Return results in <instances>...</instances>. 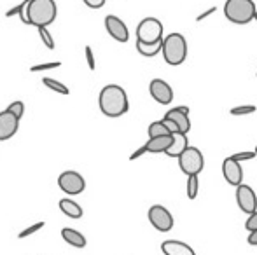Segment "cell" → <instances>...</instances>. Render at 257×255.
Wrapping results in <instances>:
<instances>
[{"mask_svg":"<svg viewBox=\"0 0 257 255\" xmlns=\"http://www.w3.org/2000/svg\"><path fill=\"white\" fill-rule=\"evenodd\" d=\"M163 58L172 67H179L187 58V41L182 34H168L161 44Z\"/></svg>","mask_w":257,"mask_h":255,"instance_id":"3957f363","label":"cell"},{"mask_svg":"<svg viewBox=\"0 0 257 255\" xmlns=\"http://www.w3.org/2000/svg\"><path fill=\"white\" fill-rule=\"evenodd\" d=\"M58 16V7L54 0H25V7L20 18L25 25L32 27H49Z\"/></svg>","mask_w":257,"mask_h":255,"instance_id":"6da1fadb","label":"cell"},{"mask_svg":"<svg viewBox=\"0 0 257 255\" xmlns=\"http://www.w3.org/2000/svg\"><path fill=\"white\" fill-rule=\"evenodd\" d=\"M254 20H257V11H255V16H254Z\"/></svg>","mask_w":257,"mask_h":255,"instance_id":"f35d334b","label":"cell"},{"mask_svg":"<svg viewBox=\"0 0 257 255\" xmlns=\"http://www.w3.org/2000/svg\"><path fill=\"white\" fill-rule=\"evenodd\" d=\"M163 23L158 18H146L137 27V41L144 44H154L163 41Z\"/></svg>","mask_w":257,"mask_h":255,"instance_id":"8992f818","label":"cell"},{"mask_svg":"<svg viewBox=\"0 0 257 255\" xmlns=\"http://www.w3.org/2000/svg\"><path fill=\"white\" fill-rule=\"evenodd\" d=\"M18 128H20V119H16L7 110L0 112V142H6V140L13 138L18 133Z\"/></svg>","mask_w":257,"mask_h":255,"instance_id":"5bb4252c","label":"cell"},{"mask_svg":"<svg viewBox=\"0 0 257 255\" xmlns=\"http://www.w3.org/2000/svg\"><path fill=\"white\" fill-rule=\"evenodd\" d=\"M147 133H149V138H156V136H165V135H172V133L166 129V126L163 124V121H154V123L149 124L147 128Z\"/></svg>","mask_w":257,"mask_h":255,"instance_id":"603a6c76","label":"cell"},{"mask_svg":"<svg viewBox=\"0 0 257 255\" xmlns=\"http://www.w3.org/2000/svg\"><path fill=\"white\" fill-rule=\"evenodd\" d=\"M187 147H189L187 135H184V133H175V135H173V140H172V145L168 147V150H166L165 154L168 157H179Z\"/></svg>","mask_w":257,"mask_h":255,"instance_id":"e0dca14e","label":"cell"},{"mask_svg":"<svg viewBox=\"0 0 257 255\" xmlns=\"http://www.w3.org/2000/svg\"><path fill=\"white\" fill-rule=\"evenodd\" d=\"M198 191H200V175H189L187 177V187H186L187 197L189 199H196Z\"/></svg>","mask_w":257,"mask_h":255,"instance_id":"7402d4cb","label":"cell"},{"mask_svg":"<svg viewBox=\"0 0 257 255\" xmlns=\"http://www.w3.org/2000/svg\"><path fill=\"white\" fill-rule=\"evenodd\" d=\"M23 7H25V0L20 4V6H14L13 9H9L6 13V18H13V16H20L21 14V11H23Z\"/></svg>","mask_w":257,"mask_h":255,"instance_id":"1f68e13d","label":"cell"},{"mask_svg":"<svg viewBox=\"0 0 257 255\" xmlns=\"http://www.w3.org/2000/svg\"><path fill=\"white\" fill-rule=\"evenodd\" d=\"M98 107L103 116L121 117L130 110L126 91L117 84H107L98 95Z\"/></svg>","mask_w":257,"mask_h":255,"instance_id":"7a4b0ae2","label":"cell"},{"mask_svg":"<svg viewBox=\"0 0 257 255\" xmlns=\"http://www.w3.org/2000/svg\"><path fill=\"white\" fill-rule=\"evenodd\" d=\"M58 185H60L61 191L65 194H68V196H79V194L84 192L86 180L77 171L67 170L58 177Z\"/></svg>","mask_w":257,"mask_h":255,"instance_id":"52a82bcc","label":"cell"},{"mask_svg":"<svg viewBox=\"0 0 257 255\" xmlns=\"http://www.w3.org/2000/svg\"><path fill=\"white\" fill-rule=\"evenodd\" d=\"M191 110L187 107H175V109H170L168 112L165 114L166 119L173 121V123L179 126V131L187 135L191 131V117H189Z\"/></svg>","mask_w":257,"mask_h":255,"instance_id":"4fadbf2b","label":"cell"},{"mask_svg":"<svg viewBox=\"0 0 257 255\" xmlns=\"http://www.w3.org/2000/svg\"><path fill=\"white\" fill-rule=\"evenodd\" d=\"M84 53H86V62H88L89 70H95V68H96V62H95V55H93V49L89 48V46H86Z\"/></svg>","mask_w":257,"mask_h":255,"instance_id":"4dcf8cb0","label":"cell"},{"mask_svg":"<svg viewBox=\"0 0 257 255\" xmlns=\"http://www.w3.org/2000/svg\"><path fill=\"white\" fill-rule=\"evenodd\" d=\"M60 210L63 211L65 215H67L68 218H81L82 217V208L79 203H75L74 199H70V197H63V199H60Z\"/></svg>","mask_w":257,"mask_h":255,"instance_id":"d6986e66","label":"cell"},{"mask_svg":"<svg viewBox=\"0 0 257 255\" xmlns=\"http://www.w3.org/2000/svg\"><path fill=\"white\" fill-rule=\"evenodd\" d=\"M149 93L151 96L161 105H168V103L173 102V89L172 86L168 84L163 79H153L149 84Z\"/></svg>","mask_w":257,"mask_h":255,"instance_id":"8fae6325","label":"cell"},{"mask_svg":"<svg viewBox=\"0 0 257 255\" xmlns=\"http://www.w3.org/2000/svg\"><path fill=\"white\" fill-rule=\"evenodd\" d=\"M7 112L13 114V116L16 117V119H21V117H23V114H25V105H23V102H20V100L13 102L9 107H7Z\"/></svg>","mask_w":257,"mask_h":255,"instance_id":"484cf974","label":"cell"},{"mask_svg":"<svg viewBox=\"0 0 257 255\" xmlns=\"http://www.w3.org/2000/svg\"><path fill=\"white\" fill-rule=\"evenodd\" d=\"M215 11H217L215 7H210L208 11H205V13H201L200 16L196 18V23H201V21H203V20H206V18H208L210 14H213V13H215Z\"/></svg>","mask_w":257,"mask_h":255,"instance_id":"d590c367","label":"cell"},{"mask_svg":"<svg viewBox=\"0 0 257 255\" xmlns=\"http://www.w3.org/2000/svg\"><path fill=\"white\" fill-rule=\"evenodd\" d=\"M222 175L224 180L227 182L233 187H238L240 184H243V170H241V164L236 163L231 157H226L222 161Z\"/></svg>","mask_w":257,"mask_h":255,"instance_id":"7c38bea8","label":"cell"},{"mask_svg":"<svg viewBox=\"0 0 257 255\" xmlns=\"http://www.w3.org/2000/svg\"><path fill=\"white\" fill-rule=\"evenodd\" d=\"M163 124H165L166 126V129H168L170 133H172V135H175V133H180L179 131V126H177L175 123H173V121H170V119H166V117H163Z\"/></svg>","mask_w":257,"mask_h":255,"instance_id":"d6a6232c","label":"cell"},{"mask_svg":"<svg viewBox=\"0 0 257 255\" xmlns=\"http://www.w3.org/2000/svg\"><path fill=\"white\" fill-rule=\"evenodd\" d=\"M247 243H248V245H252V246H257V229H255V231H250V232H248Z\"/></svg>","mask_w":257,"mask_h":255,"instance_id":"8d00e7d4","label":"cell"},{"mask_svg":"<svg viewBox=\"0 0 257 255\" xmlns=\"http://www.w3.org/2000/svg\"><path fill=\"white\" fill-rule=\"evenodd\" d=\"M229 157L236 161V163H243V161L254 159L255 154H254V150H245V152H236V154H233V156H229Z\"/></svg>","mask_w":257,"mask_h":255,"instance_id":"83f0119b","label":"cell"},{"mask_svg":"<svg viewBox=\"0 0 257 255\" xmlns=\"http://www.w3.org/2000/svg\"><path fill=\"white\" fill-rule=\"evenodd\" d=\"M61 238H63L68 245L75 246V248H84V246L88 245L84 234H82V232H79V231H75V229H72V227L61 229Z\"/></svg>","mask_w":257,"mask_h":255,"instance_id":"ac0fdd59","label":"cell"},{"mask_svg":"<svg viewBox=\"0 0 257 255\" xmlns=\"http://www.w3.org/2000/svg\"><path fill=\"white\" fill-rule=\"evenodd\" d=\"M254 154H255V157H257V147H255V150H254Z\"/></svg>","mask_w":257,"mask_h":255,"instance_id":"74e56055","label":"cell"},{"mask_svg":"<svg viewBox=\"0 0 257 255\" xmlns=\"http://www.w3.org/2000/svg\"><path fill=\"white\" fill-rule=\"evenodd\" d=\"M245 229H247L248 232H250V231H255V229H257V210L254 211V213L248 215L247 222H245Z\"/></svg>","mask_w":257,"mask_h":255,"instance_id":"f546056e","label":"cell"},{"mask_svg":"<svg viewBox=\"0 0 257 255\" xmlns=\"http://www.w3.org/2000/svg\"><path fill=\"white\" fill-rule=\"evenodd\" d=\"M257 110L255 105H238V107H233L229 110L231 116H248V114H254Z\"/></svg>","mask_w":257,"mask_h":255,"instance_id":"d4e9b609","label":"cell"},{"mask_svg":"<svg viewBox=\"0 0 257 255\" xmlns=\"http://www.w3.org/2000/svg\"><path fill=\"white\" fill-rule=\"evenodd\" d=\"M149 222L153 224V227L159 232H168L173 229V215L170 213L168 208H165L163 204H153L147 211Z\"/></svg>","mask_w":257,"mask_h":255,"instance_id":"ba28073f","label":"cell"},{"mask_svg":"<svg viewBox=\"0 0 257 255\" xmlns=\"http://www.w3.org/2000/svg\"><path fill=\"white\" fill-rule=\"evenodd\" d=\"M177 159H179V166H180V170H182V173H186L187 177H189V175H200L205 168L203 152H201L198 147L189 145Z\"/></svg>","mask_w":257,"mask_h":255,"instance_id":"5b68a950","label":"cell"},{"mask_svg":"<svg viewBox=\"0 0 257 255\" xmlns=\"http://www.w3.org/2000/svg\"><path fill=\"white\" fill-rule=\"evenodd\" d=\"M144 154H147V150H146V147H140V149H137L135 152L132 154V156H130V161H135V159H139V157H142Z\"/></svg>","mask_w":257,"mask_h":255,"instance_id":"e575fe53","label":"cell"},{"mask_svg":"<svg viewBox=\"0 0 257 255\" xmlns=\"http://www.w3.org/2000/svg\"><path fill=\"white\" fill-rule=\"evenodd\" d=\"M42 84H44L46 88L51 89V91L58 93V95H65V96H67L68 93H70V91H68V88L63 84V82L56 81V79H53V77H44V79H42Z\"/></svg>","mask_w":257,"mask_h":255,"instance_id":"44dd1931","label":"cell"},{"mask_svg":"<svg viewBox=\"0 0 257 255\" xmlns=\"http://www.w3.org/2000/svg\"><path fill=\"white\" fill-rule=\"evenodd\" d=\"M254 0H227L224 4V16L234 25H248L255 16Z\"/></svg>","mask_w":257,"mask_h":255,"instance_id":"277c9868","label":"cell"},{"mask_svg":"<svg viewBox=\"0 0 257 255\" xmlns=\"http://www.w3.org/2000/svg\"><path fill=\"white\" fill-rule=\"evenodd\" d=\"M161 252L165 255H196L191 245L179 239H166L161 243Z\"/></svg>","mask_w":257,"mask_h":255,"instance_id":"9a60e30c","label":"cell"},{"mask_svg":"<svg viewBox=\"0 0 257 255\" xmlns=\"http://www.w3.org/2000/svg\"><path fill=\"white\" fill-rule=\"evenodd\" d=\"M105 30L108 32V35H110L114 41H117V42L130 41V32H128L126 23L121 18L114 16V14H108V16L105 18Z\"/></svg>","mask_w":257,"mask_h":255,"instance_id":"30bf717a","label":"cell"},{"mask_svg":"<svg viewBox=\"0 0 257 255\" xmlns=\"http://www.w3.org/2000/svg\"><path fill=\"white\" fill-rule=\"evenodd\" d=\"M37 32H39V35H41L42 44H44L48 49H54V39H53V35L49 34L48 27H39Z\"/></svg>","mask_w":257,"mask_h":255,"instance_id":"cb8c5ba5","label":"cell"},{"mask_svg":"<svg viewBox=\"0 0 257 255\" xmlns=\"http://www.w3.org/2000/svg\"><path fill=\"white\" fill-rule=\"evenodd\" d=\"M60 62H51V63H41V65H34L30 68L32 72H44V70H54V68H60Z\"/></svg>","mask_w":257,"mask_h":255,"instance_id":"f1b7e54d","label":"cell"},{"mask_svg":"<svg viewBox=\"0 0 257 255\" xmlns=\"http://www.w3.org/2000/svg\"><path fill=\"white\" fill-rule=\"evenodd\" d=\"M161 44H163V41L154 42V44H144V42L137 41V51L142 56H146V58H154L156 55L161 53Z\"/></svg>","mask_w":257,"mask_h":255,"instance_id":"ffe728a7","label":"cell"},{"mask_svg":"<svg viewBox=\"0 0 257 255\" xmlns=\"http://www.w3.org/2000/svg\"><path fill=\"white\" fill-rule=\"evenodd\" d=\"M173 135H165V136H156V138H149V142L146 143V150L149 154H165L168 150V147L172 145Z\"/></svg>","mask_w":257,"mask_h":255,"instance_id":"2e32d148","label":"cell"},{"mask_svg":"<svg viewBox=\"0 0 257 255\" xmlns=\"http://www.w3.org/2000/svg\"><path fill=\"white\" fill-rule=\"evenodd\" d=\"M44 225H46V222H37V224H34V225H28V227H25L23 231L18 234V238H20V239L28 238V236H32V234H35L37 231H41Z\"/></svg>","mask_w":257,"mask_h":255,"instance_id":"4316f807","label":"cell"},{"mask_svg":"<svg viewBox=\"0 0 257 255\" xmlns=\"http://www.w3.org/2000/svg\"><path fill=\"white\" fill-rule=\"evenodd\" d=\"M82 2H84L89 9H100V7L105 6V2H107V0H82Z\"/></svg>","mask_w":257,"mask_h":255,"instance_id":"836d02e7","label":"cell"},{"mask_svg":"<svg viewBox=\"0 0 257 255\" xmlns=\"http://www.w3.org/2000/svg\"><path fill=\"white\" fill-rule=\"evenodd\" d=\"M236 203L243 213L250 215L257 210V196L255 191L247 184H240L236 187Z\"/></svg>","mask_w":257,"mask_h":255,"instance_id":"9c48e42d","label":"cell"}]
</instances>
